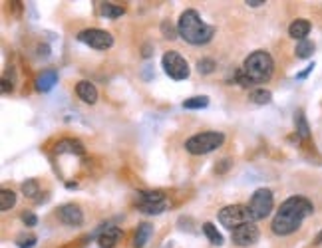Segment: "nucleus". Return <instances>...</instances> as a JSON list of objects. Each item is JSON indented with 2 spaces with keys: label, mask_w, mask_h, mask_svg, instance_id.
Listing matches in <instances>:
<instances>
[{
  "label": "nucleus",
  "mask_w": 322,
  "mask_h": 248,
  "mask_svg": "<svg viewBox=\"0 0 322 248\" xmlns=\"http://www.w3.org/2000/svg\"><path fill=\"white\" fill-rule=\"evenodd\" d=\"M312 212H314V205L306 197H290L277 210L271 228L279 236H288L292 232H297L302 221Z\"/></svg>",
  "instance_id": "obj_1"
},
{
  "label": "nucleus",
  "mask_w": 322,
  "mask_h": 248,
  "mask_svg": "<svg viewBox=\"0 0 322 248\" xmlns=\"http://www.w3.org/2000/svg\"><path fill=\"white\" fill-rule=\"evenodd\" d=\"M177 34L185 42H189L193 46H201V44H207L213 38L215 28L207 22H203L197 10H185L177 22Z\"/></svg>",
  "instance_id": "obj_2"
},
{
  "label": "nucleus",
  "mask_w": 322,
  "mask_h": 248,
  "mask_svg": "<svg viewBox=\"0 0 322 248\" xmlns=\"http://www.w3.org/2000/svg\"><path fill=\"white\" fill-rule=\"evenodd\" d=\"M243 70H245V74L249 76V80L253 83H265V82H269L273 78L275 62H273V58H271L269 52L257 50V52H253V54L247 56Z\"/></svg>",
  "instance_id": "obj_3"
},
{
  "label": "nucleus",
  "mask_w": 322,
  "mask_h": 248,
  "mask_svg": "<svg viewBox=\"0 0 322 248\" xmlns=\"http://www.w3.org/2000/svg\"><path fill=\"white\" fill-rule=\"evenodd\" d=\"M225 141V135L219 131H205V133H197L193 137H189L185 141V149L191 155H207L211 151H215L217 147H221Z\"/></svg>",
  "instance_id": "obj_4"
},
{
  "label": "nucleus",
  "mask_w": 322,
  "mask_h": 248,
  "mask_svg": "<svg viewBox=\"0 0 322 248\" xmlns=\"http://www.w3.org/2000/svg\"><path fill=\"white\" fill-rule=\"evenodd\" d=\"M219 223L225 228L233 230L245 223H253V216H251L249 207H245V205H229L219 210Z\"/></svg>",
  "instance_id": "obj_5"
},
{
  "label": "nucleus",
  "mask_w": 322,
  "mask_h": 248,
  "mask_svg": "<svg viewBox=\"0 0 322 248\" xmlns=\"http://www.w3.org/2000/svg\"><path fill=\"white\" fill-rule=\"evenodd\" d=\"M161 64H163V70L165 74L175 80V82H181V80H187L189 78V64H187V60L177 54V52H165L163 58H161Z\"/></svg>",
  "instance_id": "obj_6"
},
{
  "label": "nucleus",
  "mask_w": 322,
  "mask_h": 248,
  "mask_svg": "<svg viewBox=\"0 0 322 248\" xmlns=\"http://www.w3.org/2000/svg\"><path fill=\"white\" fill-rule=\"evenodd\" d=\"M273 205H275V199H273V193L269 189L255 191V195L251 197V203H249V210H251L253 221L267 219L273 210Z\"/></svg>",
  "instance_id": "obj_7"
},
{
  "label": "nucleus",
  "mask_w": 322,
  "mask_h": 248,
  "mask_svg": "<svg viewBox=\"0 0 322 248\" xmlns=\"http://www.w3.org/2000/svg\"><path fill=\"white\" fill-rule=\"evenodd\" d=\"M78 40L86 46H90L94 50H107L113 46V36L106 30L100 28H90V30H82L78 34Z\"/></svg>",
  "instance_id": "obj_8"
},
{
  "label": "nucleus",
  "mask_w": 322,
  "mask_h": 248,
  "mask_svg": "<svg viewBox=\"0 0 322 248\" xmlns=\"http://www.w3.org/2000/svg\"><path fill=\"white\" fill-rule=\"evenodd\" d=\"M231 238L233 244L237 246H253L258 240V228L255 227V223H245L231 230Z\"/></svg>",
  "instance_id": "obj_9"
},
{
  "label": "nucleus",
  "mask_w": 322,
  "mask_h": 248,
  "mask_svg": "<svg viewBox=\"0 0 322 248\" xmlns=\"http://www.w3.org/2000/svg\"><path fill=\"white\" fill-rule=\"evenodd\" d=\"M58 219L68 227H80L84 223V212L78 205H64L58 208Z\"/></svg>",
  "instance_id": "obj_10"
},
{
  "label": "nucleus",
  "mask_w": 322,
  "mask_h": 248,
  "mask_svg": "<svg viewBox=\"0 0 322 248\" xmlns=\"http://www.w3.org/2000/svg\"><path fill=\"white\" fill-rule=\"evenodd\" d=\"M120 238H122V230L118 227H104L98 242H100L102 248H113L120 242Z\"/></svg>",
  "instance_id": "obj_11"
},
{
  "label": "nucleus",
  "mask_w": 322,
  "mask_h": 248,
  "mask_svg": "<svg viewBox=\"0 0 322 248\" xmlns=\"http://www.w3.org/2000/svg\"><path fill=\"white\" fill-rule=\"evenodd\" d=\"M76 94H78V98L84 102V103H96L98 102V89H96V85L94 83H90V82H80L78 85H76Z\"/></svg>",
  "instance_id": "obj_12"
},
{
  "label": "nucleus",
  "mask_w": 322,
  "mask_h": 248,
  "mask_svg": "<svg viewBox=\"0 0 322 248\" xmlns=\"http://www.w3.org/2000/svg\"><path fill=\"white\" fill-rule=\"evenodd\" d=\"M308 32H310V22L304 20V18H299V20H295L288 26V36L295 38V40H301V42L306 40Z\"/></svg>",
  "instance_id": "obj_13"
},
{
  "label": "nucleus",
  "mask_w": 322,
  "mask_h": 248,
  "mask_svg": "<svg viewBox=\"0 0 322 248\" xmlns=\"http://www.w3.org/2000/svg\"><path fill=\"white\" fill-rule=\"evenodd\" d=\"M58 83V72L56 70H46V72H42L38 78H36V89L38 91H50L54 85Z\"/></svg>",
  "instance_id": "obj_14"
},
{
  "label": "nucleus",
  "mask_w": 322,
  "mask_h": 248,
  "mask_svg": "<svg viewBox=\"0 0 322 248\" xmlns=\"http://www.w3.org/2000/svg\"><path fill=\"white\" fill-rule=\"evenodd\" d=\"M151 234H153V227L150 223H141L137 227V232H135V238H133V246L135 248H143L145 244L150 242Z\"/></svg>",
  "instance_id": "obj_15"
},
{
  "label": "nucleus",
  "mask_w": 322,
  "mask_h": 248,
  "mask_svg": "<svg viewBox=\"0 0 322 248\" xmlns=\"http://www.w3.org/2000/svg\"><path fill=\"white\" fill-rule=\"evenodd\" d=\"M56 153H72V155H84V145L78 139H62L56 145Z\"/></svg>",
  "instance_id": "obj_16"
},
{
  "label": "nucleus",
  "mask_w": 322,
  "mask_h": 248,
  "mask_svg": "<svg viewBox=\"0 0 322 248\" xmlns=\"http://www.w3.org/2000/svg\"><path fill=\"white\" fill-rule=\"evenodd\" d=\"M203 232H205V236L209 238L211 244H215V246H221V244H223V236H221V232L215 228L213 223H205V225H203Z\"/></svg>",
  "instance_id": "obj_17"
},
{
  "label": "nucleus",
  "mask_w": 322,
  "mask_h": 248,
  "mask_svg": "<svg viewBox=\"0 0 322 248\" xmlns=\"http://www.w3.org/2000/svg\"><path fill=\"white\" fill-rule=\"evenodd\" d=\"M295 123H297V133L301 139H308L310 137V129H308V123H306V117L302 111H297L295 115Z\"/></svg>",
  "instance_id": "obj_18"
},
{
  "label": "nucleus",
  "mask_w": 322,
  "mask_h": 248,
  "mask_svg": "<svg viewBox=\"0 0 322 248\" xmlns=\"http://www.w3.org/2000/svg\"><path fill=\"white\" fill-rule=\"evenodd\" d=\"M14 205H16V195H14L12 191H8V189H2V191H0V210L6 212V210H10Z\"/></svg>",
  "instance_id": "obj_19"
},
{
  "label": "nucleus",
  "mask_w": 322,
  "mask_h": 248,
  "mask_svg": "<svg viewBox=\"0 0 322 248\" xmlns=\"http://www.w3.org/2000/svg\"><path fill=\"white\" fill-rule=\"evenodd\" d=\"M251 100H253L255 103H258V105H265V103H271L273 94H271L269 89H265V87H258V89L251 91Z\"/></svg>",
  "instance_id": "obj_20"
},
{
  "label": "nucleus",
  "mask_w": 322,
  "mask_h": 248,
  "mask_svg": "<svg viewBox=\"0 0 322 248\" xmlns=\"http://www.w3.org/2000/svg\"><path fill=\"white\" fill-rule=\"evenodd\" d=\"M209 105V98L207 96H195V98H189L183 102V107L185 109H203Z\"/></svg>",
  "instance_id": "obj_21"
},
{
  "label": "nucleus",
  "mask_w": 322,
  "mask_h": 248,
  "mask_svg": "<svg viewBox=\"0 0 322 248\" xmlns=\"http://www.w3.org/2000/svg\"><path fill=\"white\" fill-rule=\"evenodd\" d=\"M137 207H139V210L145 212V214H159V212H163V210L167 208V203H165V201H163V203H139Z\"/></svg>",
  "instance_id": "obj_22"
},
{
  "label": "nucleus",
  "mask_w": 322,
  "mask_h": 248,
  "mask_svg": "<svg viewBox=\"0 0 322 248\" xmlns=\"http://www.w3.org/2000/svg\"><path fill=\"white\" fill-rule=\"evenodd\" d=\"M124 12H126V8H122V6H115V4H109V2L102 4V14H104L106 18H109V20L120 18Z\"/></svg>",
  "instance_id": "obj_23"
},
{
  "label": "nucleus",
  "mask_w": 322,
  "mask_h": 248,
  "mask_svg": "<svg viewBox=\"0 0 322 248\" xmlns=\"http://www.w3.org/2000/svg\"><path fill=\"white\" fill-rule=\"evenodd\" d=\"M297 58H310L312 56V52H314V44L310 42V40H302V42H299V46H297Z\"/></svg>",
  "instance_id": "obj_24"
},
{
  "label": "nucleus",
  "mask_w": 322,
  "mask_h": 248,
  "mask_svg": "<svg viewBox=\"0 0 322 248\" xmlns=\"http://www.w3.org/2000/svg\"><path fill=\"white\" fill-rule=\"evenodd\" d=\"M165 195L161 191H153V193H139V203H163Z\"/></svg>",
  "instance_id": "obj_25"
},
{
  "label": "nucleus",
  "mask_w": 322,
  "mask_h": 248,
  "mask_svg": "<svg viewBox=\"0 0 322 248\" xmlns=\"http://www.w3.org/2000/svg\"><path fill=\"white\" fill-rule=\"evenodd\" d=\"M22 193H24L26 197L34 199V197L38 195V183H36L34 179H28L26 183H22Z\"/></svg>",
  "instance_id": "obj_26"
},
{
  "label": "nucleus",
  "mask_w": 322,
  "mask_h": 248,
  "mask_svg": "<svg viewBox=\"0 0 322 248\" xmlns=\"http://www.w3.org/2000/svg\"><path fill=\"white\" fill-rule=\"evenodd\" d=\"M197 70H199L201 74H211V72L215 70V62H213L211 58H201V60L197 62Z\"/></svg>",
  "instance_id": "obj_27"
},
{
  "label": "nucleus",
  "mask_w": 322,
  "mask_h": 248,
  "mask_svg": "<svg viewBox=\"0 0 322 248\" xmlns=\"http://www.w3.org/2000/svg\"><path fill=\"white\" fill-rule=\"evenodd\" d=\"M16 244H18V248H32L36 244V236L34 234H20L16 238Z\"/></svg>",
  "instance_id": "obj_28"
},
{
  "label": "nucleus",
  "mask_w": 322,
  "mask_h": 248,
  "mask_svg": "<svg viewBox=\"0 0 322 248\" xmlns=\"http://www.w3.org/2000/svg\"><path fill=\"white\" fill-rule=\"evenodd\" d=\"M235 82H237L239 85H243V87H251V85H253V82L249 80V76L245 74V70H243V68L235 72Z\"/></svg>",
  "instance_id": "obj_29"
},
{
  "label": "nucleus",
  "mask_w": 322,
  "mask_h": 248,
  "mask_svg": "<svg viewBox=\"0 0 322 248\" xmlns=\"http://www.w3.org/2000/svg\"><path fill=\"white\" fill-rule=\"evenodd\" d=\"M161 32H163V36L165 38H169V40H173V38H177V34H175V30H173V26L167 22V20H163L161 22Z\"/></svg>",
  "instance_id": "obj_30"
},
{
  "label": "nucleus",
  "mask_w": 322,
  "mask_h": 248,
  "mask_svg": "<svg viewBox=\"0 0 322 248\" xmlns=\"http://www.w3.org/2000/svg\"><path fill=\"white\" fill-rule=\"evenodd\" d=\"M22 221H24L26 227H36V223H38V219H36L34 212H24V214H22Z\"/></svg>",
  "instance_id": "obj_31"
},
{
  "label": "nucleus",
  "mask_w": 322,
  "mask_h": 248,
  "mask_svg": "<svg viewBox=\"0 0 322 248\" xmlns=\"http://www.w3.org/2000/svg\"><path fill=\"white\" fill-rule=\"evenodd\" d=\"M229 167H231V161H229V159H223V161H221V165L217 167V173H225Z\"/></svg>",
  "instance_id": "obj_32"
},
{
  "label": "nucleus",
  "mask_w": 322,
  "mask_h": 248,
  "mask_svg": "<svg viewBox=\"0 0 322 248\" xmlns=\"http://www.w3.org/2000/svg\"><path fill=\"white\" fill-rule=\"evenodd\" d=\"M247 4L253 6V8H257V6H260V4H265V0H247Z\"/></svg>",
  "instance_id": "obj_33"
},
{
  "label": "nucleus",
  "mask_w": 322,
  "mask_h": 248,
  "mask_svg": "<svg viewBox=\"0 0 322 248\" xmlns=\"http://www.w3.org/2000/svg\"><path fill=\"white\" fill-rule=\"evenodd\" d=\"M8 89L12 91V85H8V82H6V80H2V91H8Z\"/></svg>",
  "instance_id": "obj_34"
}]
</instances>
